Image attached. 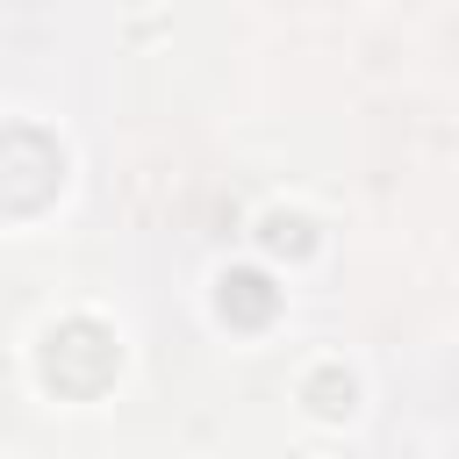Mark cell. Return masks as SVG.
<instances>
[{"label":"cell","mask_w":459,"mask_h":459,"mask_svg":"<svg viewBox=\"0 0 459 459\" xmlns=\"http://www.w3.org/2000/svg\"><path fill=\"white\" fill-rule=\"evenodd\" d=\"M115 366H122V351L93 316H72V323H57L43 337V380L57 394H100L115 380Z\"/></svg>","instance_id":"obj_1"},{"label":"cell","mask_w":459,"mask_h":459,"mask_svg":"<svg viewBox=\"0 0 459 459\" xmlns=\"http://www.w3.org/2000/svg\"><path fill=\"white\" fill-rule=\"evenodd\" d=\"M65 179V158L36 129H0V208H43Z\"/></svg>","instance_id":"obj_2"},{"label":"cell","mask_w":459,"mask_h":459,"mask_svg":"<svg viewBox=\"0 0 459 459\" xmlns=\"http://www.w3.org/2000/svg\"><path fill=\"white\" fill-rule=\"evenodd\" d=\"M222 316L230 323H244V330H258V323H273V308H280V294H273V280L265 273H222Z\"/></svg>","instance_id":"obj_3"},{"label":"cell","mask_w":459,"mask_h":459,"mask_svg":"<svg viewBox=\"0 0 459 459\" xmlns=\"http://www.w3.org/2000/svg\"><path fill=\"white\" fill-rule=\"evenodd\" d=\"M308 402H316L323 416H337V409L351 402V380H344L337 366H323V373H308Z\"/></svg>","instance_id":"obj_4"},{"label":"cell","mask_w":459,"mask_h":459,"mask_svg":"<svg viewBox=\"0 0 459 459\" xmlns=\"http://www.w3.org/2000/svg\"><path fill=\"white\" fill-rule=\"evenodd\" d=\"M265 244H273V251H308V222H301V215H273V222H265Z\"/></svg>","instance_id":"obj_5"}]
</instances>
